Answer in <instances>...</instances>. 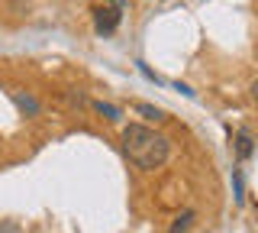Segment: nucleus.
<instances>
[{
    "mask_svg": "<svg viewBox=\"0 0 258 233\" xmlns=\"http://www.w3.org/2000/svg\"><path fill=\"white\" fill-rule=\"evenodd\" d=\"M107 7H113V10H119V13H126V0H107Z\"/></svg>",
    "mask_w": 258,
    "mask_h": 233,
    "instance_id": "obj_10",
    "label": "nucleus"
},
{
    "mask_svg": "<svg viewBox=\"0 0 258 233\" xmlns=\"http://www.w3.org/2000/svg\"><path fill=\"white\" fill-rule=\"evenodd\" d=\"M194 220H197V214H194V211H181V214L174 217V223L168 227V233H187Z\"/></svg>",
    "mask_w": 258,
    "mask_h": 233,
    "instance_id": "obj_4",
    "label": "nucleus"
},
{
    "mask_svg": "<svg viewBox=\"0 0 258 233\" xmlns=\"http://www.w3.org/2000/svg\"><path fill=\"white\" fill-rule=\"evenodd\" d=\"M136 110L145 117V120H152V123H158V120H165V110H158V107H152V104H136Z\"/></svg>",
    "mask_w": 258,
    "mask_h": 233,
    "instance_id": "obj_5",
    "label": "nucleus"
},
{
    "mask_svg": "<svg viewBox=\"0 0 258 233\" xmlns=\"http://www.w3.org/2000/svg\"><path fill=\"white\" fill-rule=\"evenodd\" d=\"M119 20H123V13H119V10H113V7H94V29H97L100 36L116 33Z\"/></svg>",
    "mask_w": 258,
    "mask_h": 233,
    "instance_id": "obj_2",
    "label": "nucleus"
},
{
    "mask_svg": "<svg viewBox=\"0 0 258 233\" xmlns=\"http://www.w3.org/2000/svg\"><path fill=\"white\" fill-rule=\"evenodd\" d=\"M123 152H126V159L136 168H142V172H155V168H161L168 162V156H171V143H168V136L155 133L152 126L129 123L123 130Z\"/></svg>",
    "mask_w": 258,
    "mask_h": 233,
    "instance_id": "obj_1",
    "label": "nucleus"
},
{
    "mask_svg": "<svg viewBox=\"0 0 258 233\" xmlns=\"http://www.w3.org/2000/svg\"><path fill=\"white\" fill-rule=\"evenodd\" d=\"M252 152H255L252 133H248V130H239V133H236V156L242 159V162H248V159H252Z\"/></svg>",
    "mask_w": 258,
    "mask_h": 233,
    "instance_id": "obj_3",
    "label": "nucleus"
},
{
    "mask_svg": "<svg viewBox=\"0 0 258 233\" xmlns=\"http://www.w3.org/2000/svg\"><path fill=\"white\" fill-rule=\"evenodd\" d=\"M13 101H16V107L26 110V114H36V110H39V104L32 98H26V94H13Z\"/></svg>",
    "mask_w": 258,
    "mask_h": 233,
    "instance_id": "obj_7",
    "label": "nucleus"
},
{
    "mask_svg": "<svg viewBox=\"0 0 258 233\" xmlns=\"http://www.w3.org/2000/svg\"><path fill=\"white\" fill-rule=\"evenodd\" d=\"M174 91H181V94H184V98H194V91H190V87H187V84H181V81H177V84H174Z\"/></svg>",
    "mask_w": 258,
    "mask_h": 233,
    "instance_id": "obj_11",
    "label": "nucleus"
},
{
    "mask_svg": "<svg viewBox=\"0 0 258 233\" xmlns=\"http://www.w3.org/2000/svg\"><path fill=\"white\" fill-rule=\"evenodd\" d=\"M94 110L97 114H103L107 120H119L123 114H119V107H113V104H103V101H94Z\"/></svg>",
    "mask_w": 258,
    "mask_h": 233,
    "instance_id": "obj_6",
    "label": "nucleus"
},
{
    "mask_svg": "<svg viewBox=\"0 0 258 233\" xmlns=\"http://www.w3.org/2000/svg\"><path fill=\"white\" fill-rule=\"evenodd\" d=\"M0 233H23L16 220H0Z\"/></svg>",
    "mask_w": 258,
    "mask_h": 233,
    "instance_id": "obj_9",
    "label": "nucleus"
},
{
    "mask_svg": "<svg viewBox=\"0 0 258 233\" xmlns=\"http://www.w3.org/2000/svg\"><path fill=\"white\" fill-rule=\"evenodd\" d=\"M232 184H236V201L242 204V201H245V191H242V175L239 172H232Z\"/></svg>",
    "mask_w": 258,
    "mask_h": 233,
    "instance_id": "obj_8",
    "label": "nucleus"
}]
</instances>
